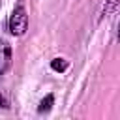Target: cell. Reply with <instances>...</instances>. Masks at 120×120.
I'll return each mask as SVG.
<instances>
[{"mask_svg":"<svg viewBox=\"0 0 120 120\" xmlns=\"http://www.w3.org/2000/svg\"><path fill=\"white\" fill-rule=\"evenodd\" d=\"M8 28L13 36H24L26 30H28V13H26V8L22 2H19L15 6V9L11 11L9 15V21H8Z\"/></svg>","mask_w":120,"mask_h":120,"instance_id":"1","label":"cell"},{"mask_svg":"<svg viewBox=\"0 0 120 120\" xmlns=\"http://www.w3.org/2000/svg\"><path fill=\"white\" fill-rule=\"evenodd\" d=\"M11 66V45L0 38V75L6 73Z\"/></svg>","mask_w":120,"mask_h":120,"instance_id":"2","label":"cell"},{"mask_svg":"<svg viewBox=\"0 0 120 120\" xmlns=\"http://www.w3.org/2000/svg\"><path fill=\"white\" fill-rule=\"evenodd\" d=\"M116 4H118V0H107V6L103 8V15L109 17V15L116 13Z\"/></svg>","mask_w":120,"mask_h":120,"instance_id":"5","label":"cell"},{"mask_svg":"<svg viewBox=\"0 0 120 120\" xmlns=\"http://www.w3.org/2000/svg\"><path fill=\"white\" fill-rule=\"evenodd\" d=\"M52 103H54V96H52V94H49L47 98H43V99H41V103H39L38 111H39V112H47V111L52 107Z\"/></svg>","mask_w":120,"mask_h":120,"instance_id":"3","label":"cell"},{"mask_svg":"<svg viewBox=\"0 0 120 120\" xmlns=\"http://www.w3.org/2000/svg\"><path fill=\"white\" fill-rule=\"evenodd\" d=\"M51 68H52L54 71H66V69H68V60H64V58H54V60H51Z\"/></svg>","mask_w":120,"mask_h":120,"instance_id":"4","label":"cell"}]
</instances>
